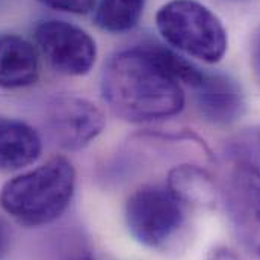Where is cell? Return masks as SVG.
<instances>
[{
  "mask_svg": "<svg viewBox=\"0 0 260 260\" xmlns=\"http://www.w3.org/2000/svg\"><path fill=\"white\" fill-rule=\"evenodd\" d=\"M38 76L37 49L18 35H0V88H26L34 85Z\"/></svg>",
  "mask_w": 260,
  "mask_h": 260,
  "instance_id": "9",
  "label": "cell"
},
{
  "mask_svg": "<svg viewBox=\"0 0 260 260\" xmlns=\"http://www.w3.org/2000/svg\"><path fill=\"white\" fill-rule=\"evenodd\" d=\"M156 26L170 46L207 64L219 62L227 52L224 24L197 0H170L157 11Z\"/></svg>",
  "mask_w": 260,
  "mask_h": 260,
  "instance_id": "3",
  "label": "cell"
},
{
  "mask_svg": "<svg viewBox=\"0 0 260 260\" xmlns=\"http://www.w3.org/2000/svg\"><path fill=\"white\" fill-rule=\"evenodd\" d=\"M44 6L61 11V12H68V14H88L92 11L97 5V0H38Z\"/></svg>",
  "mask_w": 260,
  "mask_h": 260,
  "instance_id": "15",
  "label": "cell"
},
{
  "mask_svg": "<svg viewBox=\"0 0 260 260\" xmlns=\"http://www.w3.org/2000/svg\"><path fill=\"white\" fill-rule=\"evenodd\" d=\"M35 43L53 70L65 76H85L97 59V46L82 27L64 20L41 21L34 32Z\"/></svg>",
  "mask_w": 260,
  "mask_h": 260,
  "instance_id": "5",
  "label": "cell"
},
{
  "mask_svg": "<svg viewBox=\"0 0 260 260\" xmlns=\"http://www.w3.org/2000/svg\"><path fill=\"white\" fill-rule=\"evenodd\" d=\"M229 154L233 160L250 162L260 168V126L238 135L229 144Z\"/></svg>",
  "mask_w": 260,
  "mask_h": 260,
  "instance_id": "13",
  "label": "cell"
},
{
  "mask_svg": "<svg viewBox=\"0 0 260 260\" xmlns=\"http://www.w3.org/2000/svg\"><path fill=\"white\" fill-rule=\"evenodd\" d=\"M167 186L185 207L209 210L216 207L221 192L213 177L197 165H177L168 173Z\"/></svg>",
  "mask_w": 260,
  "mask_h": 260,
  "instance_id": "11",
  "label": "cell"
},
{
  "mask_svg": "<svg viewBox=\"0 0 260 260\" xmlns=\"http://www.w3.org/2000/svg\"><path fill=\"white\" fill-rule=\"evenodd\" d=\"M206 260H239L238 254L227 247H216L209 251Z\"/></svg>",
  "mask_w": 260,
  "mask_h": 260,
  "instance_id": "17",
  "label": "cell"
},
{
  "mask_svg": "<svg viewBox=\"0 0 260 260\" xmlns=\"http://www.w3.org/2000/svg\"><path fill=\"white\" fill-rule=\"evenodd\" d=\"M195 103L207 121L227 126L235 123L245 111V99L236 80L224 74H204L194 88Z\"/></svg>",
  "mask_w": 260,
  "mask_h": 260,
  "instance_id": "8",
  "label": "cell"
},
{
  "mask_svg": "<svg viewBox=\"0 0 260 260\" xmlns=\"http://www.w3.org/2000/svg\"><path fill=\"white\" fill-rule=\"evenodd\" d=\"M11 250V230L6 221L0 216V260L6 259Z\"/></svg>",
  "mask_w": 260,
  "mask_h": 260,
  "instance_id": "16",
  "label": "cell"
},
{
  "mask_svg": "<svg viewBox=\"0 0 260 260\" xmlns=\"http://www.w3.org/2000/svg\"><path fill=\"white\" fill-rule=\"evenodd\" d=\"M100 88L112 114L129 123L171 118L185 108L182 83L160 65L147 43L114 53L103 67Z\"/></svg>",
  "mask_w": 260,
  "mask_h": 260,
  "instance_id": "1",
  "label": "cell"
},
{
  "mask_svg": "<svg viewBox=\"0 0 260 260\" xmlns=\"http://www.w3.org/2000/svg\"><path fill=\"white\" fill-rule=\"evenodd\" d=\"M46 127L53 142L67 151L89 145L106 126L103 112L76 95L53 97L46 106Z\"/></svg>",
  "mask_w": 260,
  "mask_h": 260,
  "instance_id": "7",
  "label": "cell"
},
{
  "mask_svg": "<svg viewBox=\"0 0 260 260\" xmlns=\"http://www.w3.org/2000/svg\"><path fill=\"white\" fill-rule=\"evenodd\" d=\"M56 260H95L88 241L77 232L65 233L56 248Z\"/></svg>",
  "mask_w": 260,
  "mask_h": 260,
  "instance_id": "14",
  "label": "cell"
},
{
  "mask_svg": "<svg viewBox=\"0 0 260 260\" xmlns=\"http://www.w3.org/2000/svg\"><path fill=\"white\" fill-rule=\"evenodd\" d=\"M41 150V138L32 126L0 115V171H18L32 165Z\"/></svg>",
  "mask_w": 260,
  "mask_h": 260,
  "instance_id": "10",
  "label": "cell"
},
{
  "mask_svg": "<svg viewBox=\"0 0 260 260\" xmlns=\"http://www.w3.org/2000/svg\"><path fill=\"white\" fill-rule=\"evenodd\" d=\"M76 189V170L64 156L29 170L0 191L2 209L18 224L41 227L56 221L68 209Z\"/></svg>",
  "mask_w": 260,
  "mask_h": 260,
  "instance_id": "2",
  "label": "cell"
},
{
  "mask_svg": "<svg viewBox=\"0 0 260 260\" xmlns=\"http://www.w3.org/2000/svg\"><path fill=\"white\" fill-rule=\"evenodd\" d=\"M224 198L229 218L241 242L260 259V168L244 160H233Z\"/></svg>",
  "mask_w": 260,
  "mask_h": 260,
  "instance_id": "6",
  "label": "cell"
},
{
  "mask_svg": "<svg viewBox=\"0 0 260 260\" xmlns=\"http://www.w3.org/2000/svg\"><path fill=\"white\" fill-rule=\"evenodd\" d=\"M251 62L254 67V71L257 74L260 80V29L256 34L254 40H253V47H251Z\"/></svg>",
  "mask_w": 260,
  "mask_h": 260,
  "instance_id": "18",
  "label": "cell"
},
{
  "mask_svg": "<svg viewBox=\"0 0 260 260\" xmlns=\"http://www.w3.org/2000/svg\"><path fill=\"white\" fill-rule=\"evenodd\" d=\"M145 0H99L94 11L95 24L111 34L132 30L141 20Z\"/></svg>",
  "mask_w": 260,
  "mask_h": 260,
  "instance_id": "12",
  "label": "cell"
},
{
  "mask_svg": "<svg viewBox=\"0 0 260 260\" xmlns=\"http://www.w3.org/2000/svg\"><path fill=\"white\" fill-rule=\"evenodd\" d=\"M185 209L168 186L145 185L127 198L126 225L136 242L162 250L182 230L186 219Z\"/></svg>",
  "mask_w": 260,
  "mask_h": 260,
  "instance_id": "4",
  "label": "cell"
}]
</instances>
